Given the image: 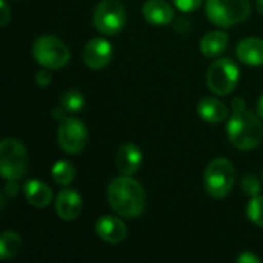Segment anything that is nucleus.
Here are the masks:
<instances>
[{"mask_svg":"<svg viewBox=\"0 0 263 263\" xmlns=\"http://www.w3.org/2000/svg\"><path fill=\"white\" fill-rule=\"evenodd\" d=\"M25 197L31 206L45 208L52 200V191L46 183L40 180H29L25 185Z\"/></svg>","mask_w":263,"mask_h":263,"instance_id":"obj_17","label":"nucleus"},{"mask_svg":"<svg viewBox=\"0 0 263 263\" xmlns=\"http://www.w3.org/2000/svg\"><path fill=\"white\" fill-rule=\"evenodd\" d=\"M236 54L239 60L248 66L263 65V40L256 37H248L239 42Z\"/></svg>","mask_w":263,"mask_h":263,"instance_id":"obj_15","label":"nucleus"},{"mask_svg":"<svg viewBox=\"0 0 263 263\" xmlns=\"http://www.w3.org/2000/svg\"><path fill=\"white\" fill-rule=\"evenodd\" d=\"M247 216L254 225L263 228V196L251 197L247 206Z\"/></svg>","mask_w":263,"mask_h":263,"instance_id":"obj_22","label":"nucleus"},{"mask_svg":"<svg viewBox=\"0 0 263 263\" xmlns=\"http://www.w3.org/2000/svg\"><path fill=\"white\" fill-rule=\"evenodd\" d=\"M32 57L46 69H60L69 62V49L54 35H42L32 45Z\"/></svg>","mask_w":263,"mask_h":263,"instance_id":"obj_6","label":"nucleus"},{"mask_svg":"<svg viewBox=\"0 0 263 263\" xmlns=\"http://www.w3.org/2000/svg\"><path fill=\"white\" fill-rule=\"evenodd\" d=\"M237 262L239 263H260V257H257V256H254L253 253H243L242 256H239V259H237Z\"/></svg>","mask_w":263,"mask_h":263,"instance_id":"obj_28","label":"nucleus"},{"mask_svg":"<svg viewBox=\"0 0 263 263\" xmlns=\"http://www.w3.org/2000/svg\"><path fill=\"white\" fill-rule=\"evenodd\" d=\"M242 190L247 196L254 197L260 193V182L254 174H245L242 179Z\"/></svg>","mask_w":263,"mask_h":263,"instance_id":"obj_23","label":"nucleus"},{"mask_svg":"<svg viewBox=\"0 0 263 263\" xmlns=\"http://www.w3.org/2000/svg\"><path fill=\"white\" fill-rule=\"evenodd\" d=\"M96 233L99 239L106 243H120L126 239V227L125 223L112 216H103L96 222Z\"/></svg>","mask_w":263,"mask_h":263,"instance_id":"obj_12","label":"nucleus"},{"mask_svg":"<svg viewBox=\"0 0 263 263\" xmlns=\"http://www.w3.org/2000/svg\"><path fill=\"white\" fill-rule=\"evenodd\" d=\"M51 176H52V179H54L55 183H59V185H62V186H66V185H69V183L74 180L76 170H74V166H72L69 162H66V160H59V162L52 166Z\"/></svg>","mask_w":263,"mask_h":263,"instance_id":"obj_21","label":"nucleus"},{"mask_svg":"<svg viewBox=\"0 0 263 263\" xmlns=\"http://www.w3.org/2000/svg\"><path fill=\"white\" fill-rule=\"evenodd\" d=\"M239 77H240V71L233 60L219 59L208 68L206 85L210 91H213L214 94L228 96L236 89Z\"/></svg>","mask_w":263,"mask_h":263,"instance_id":"obj_8","label":"nucleus"},{"mask_svg":"<svg viewBox=\"0 0 263 263\" xmlns=\"http://www.w3.org/2000/svg\"><path fill=\"white\" fill-rule=\"evenodd\" d=\"M109 206L125 219H136L145 210V191L142 185L129 176L114 179L108 186Z\"/></svg>","mask_w":263,"mask_h":263,"instance_id":"obj_1","label":"nucleus"},{"mask_svg":"<svg viewBox=\"0 0 263 263\" xmlns=\"http://www.w3.org/2000/svg\"><path fill=\"white\" fill-rule=\"evenodd\" d=\"M18 190H20V186H18L17 180H8L5 185V190H3V196L8 199H12L18 194Z\"/></svg>","mask_w":263,"mask_h":263,"instance_id":"obj_25","label":"nucleus"},{"mask_svg":"<svg viewBox=\"0 0 263 263\" xmlns=\"http://www.w3.org/2000/svg\"><path fill=\"white\" fill-rule=\"evenodd\" d=\"M203 0H173V3L182 11V12H191L196 11Z\"/></svg>","mask_w":263,"mask_h":263,"instance_id":"obj_24","label":"nucleus"},{"mask_svg":"<svg viewBox=\"0 0 263 263\" xmlns=\"http://www.w3.org/2000/svg\"><path fill=\"white\" fill-rule=\"evenodd\" d=\"M197 112L205 122L210 123H219L228 117V108L225 106V103L214 97L202 99L197 105Z\"/></svg>","mask_w":263,"mask_h":263,"instance_id":"obj_16","label":"nucleus"},{"mask_svg":"<svg viewBox=\"0 0 263 263\" xmlns=\"http://www.w3.org/2000/svg\"><path fill=\"white\" fill-rule=\"evenodd\" d=\"M59 105L63 106L69 114H77L83 109L85 106V97L80 91L77 89H68L65 91L60 99H59Z\"/></svg>","mask_w":263,"mask_h":263,"instance_id":"obj_20","label":"nucleus"},{"mask_svg":"<svg viewBox=\"0 0 263 263\" xmlns=\"http://www.w3.org/2000/svg\"><path fill=\"white\" fill-rule=\"evenodd\" d=\"M28 170V153L17 139H3L0 143V173L6 180H20Z\"/></svg>","mask_w":263,"mask_h":263,"instance_id":"obj_4","label":"nucleus"},{"mask_svg":"<svg viewBox=\"0 0 263 263\" xmlns=\"http://www.w3.org/2000/svg\"><path fill=\"white\" fill-rule=\"evenodd\" d=\"M206 15L217 26L228 28L250 17V0H206Z\"/></svg>","mask_w":263,"mask_h":263,"instance_id":"obj_3","label":"nucleus"},{"mask_svg":"<svg viewBox=\"0 0 263 263\" xmlns=\"http://www.w3.org/2000/svg\"><path fill=\"white\" fill-rule=\"evenodd\" d=\"M143 17L146 22L159 26L170 25L174 20V9L165 0H148L143 5Z\"/></svg>","mask_w":263,"mask_h":263,"instance_id":"obj_14","label":"nucleus"},{"mask_svg":"<svg viewBox=\"0 0 263 263\" xmlns=\"http://www.w3.org/2000/svg\"><path fill=\"white\" fill-rule=\"evenodd\" d=\"M0 25L2 26H6L11 20V9H9V5L6 3V0H0Z\"/></svg>","mask_w":263,"mask_h":263,"instance_id":"obj_26","label":"nucleus"},{"mask_svg":"<svg viewBox=\"0 0 263 263\" xmlns=\"http://www.w3.org/2000/svg\"><path fill=\"white\" fill-rule=\"evenodd\" d=\"M142 162H143V156L137 145L126 143L119 148L117 156H116V165H117V170L123 176L136 174L140 170Z\"/></svg>","mask_w":263,"mask_h":263,"instance_id":"obj_13","label":"nucleus"},{"mask_svg":"<svg viewBox=\"0 0 263 263\" xmlns=\"http://www.w3.org/2000/svg\"><path fill=\"white\" fill-rule=\"evenodd\" d=\"M83 210V200L80 194L71 188H65L57 194L55 213L63 220H76Z\"/></svg>","mask_w":263,"mask_h":263,"instance_id":"obj_11","label":"nucleus"},{"mask_svg":"<svg viewBox=\"0 0 263 263\" xmlns=\"http://www.w3.org/2000/svg\"><path fill=\"white\" fill-rule=\"evenodd\" d=\"M22 250V239L14 231H5L0 236V259L9 260L15 257Z\"/></svg>","mask_w":263,"mask_h":263,"instance_id":"obj_19","label":"nucleus"},{"mask_svg":"<svg viewBox=\"0 0 263 263\" xmlns=\"http://www.w3.org/2000/svg\"><path fill=\"white\" fill-rule=\"evenodd\" d=\"M228 46V34L223 31H211L200 40V51L205 57H219Z\"/></svg>","mask_w":263,"mask_h":263,"instance_id":"obj_18","label":"nucleus"},{"mask_svg":"<svg viewBox=\"0 0 263 263\" xmlns=\"http://www.w3.org/2000/svg\"><path fill=\"white\" fill-rule=\"evenodd\" d=\"M228 139L233 146L242 151L256 148L263 139V123L251 111H233L228 122Z\"/></svg>","mask_w":263,"mask_h":263,"instance_id":"obj_2","label":"nucleus"},{"mask_svg":"<svg viewBox=\"0 0 263 263\" xmlns=\"http://www.w3.org/2000/svg\"><path fill=\"white\" fill-rule=\"evenodd\" d=\"M257 114H259V117L263 120V94L260 96L259 102H257Z\"/></svg>","mask_w":263,"mask_h":263,"instance_id":"obj_29","label":"nucleus"},{"mask_svg":"<svg viewBox=\"0 0 263 263\" xmlns=\"http://www.w3.org/2000/svg\"><path fill=\"white\" fill-rule=\"evenodd\" d=\"M256 6H257L259 12L263 15V0H256Z\"/></svg>","mask_w":263,"mask_h":263,"instance_id":"obj_30","label":"nucleus"},{"mask_svg":"<svg viewBox=\"0 0 263 263\" xmlns=\"http://www.w3.org/2000/svg\"><path fill=\"white\" fill-rule=\"evenodd\" d=\"M236 171L228 159H214L205 170V190L213 199H223L234 185Z\"/></svg>","mask_w":263,"mask_h":263,"instance_id":"obj_5","label":"nucleus"},{"mask_svg":"<svg viewBox=\"0 0 263 263\" xmlns=\"http://www.w3.org/2000/svg\"><path fill=\"white\" fill-rule=\"evenodd\" d=\"M112 57V46L106 39L96 37L91 39L83 49V62L91 69L105 68Z\"/></svg>","mask_w":263,"mask_h":263,"instance_id":"obj_10","label":"nucleus"},{"mask_svg":"<svg viewBox=\"0 0 263 263\" xmlns=\"http://www.w3.org/2000/svg\"><path fill=\"white\" fill-rule=\"evenodd\" d=\"M126 22V11L120 0H102L92 15L96 29L105 35L119 34Z\"/></svg>","mask_w":263,"mask_h":263,"instance_id":"obj_7","label":"nucleus"},{"mask_svg":"<svg viewBox=\"0 0 263 263\" xmlns=\"http://www.w3.org/2000/svg\"><path fill=\"white\" fill-rule=\"evenodd\" d=\"M57 140L60 148L68 154H79L86 146L88 133L82 120L76 117H68L60 122L57 131Z\"/></svg>","mask_w":263,"mask_h":263,"instance_id":"obj_9","label":"nucleus"},{"mask_svg":"<svg viewBox=\"0 0 263 263\" xmlns=\"http://www.w3.org/2000/svg\"><path fill=\"white\" fill-rule=\"evenodd\" d=\"M35 83H37L40 88H46V86L51 83V74L46 71V68L42 69V71H39V72L35 74Z\"/></svg>","mask_w":263,"mask_h":263,"instance_id":"obj_27","label":"nucleus"}]
</instances>
